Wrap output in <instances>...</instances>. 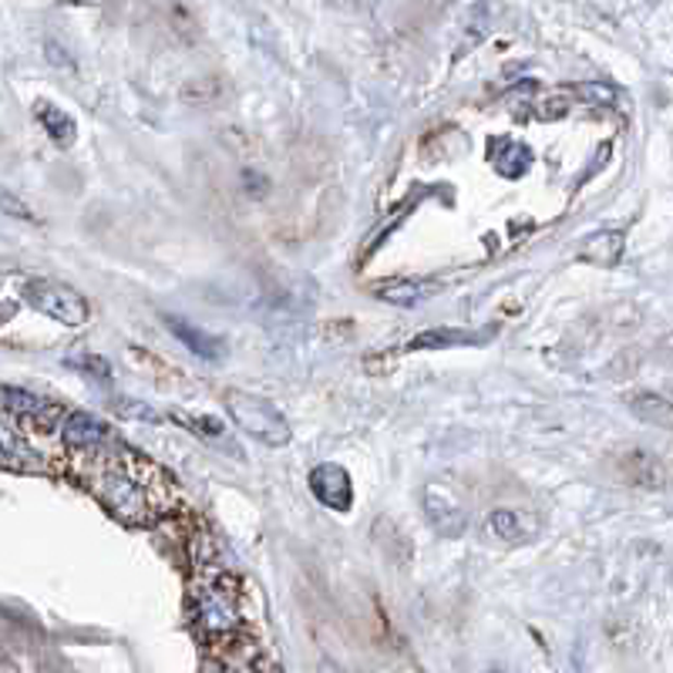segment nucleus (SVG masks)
Wrapping results in <instances>:
<instances>
[{
    "instance_id": "nucleus-1",
    "label": "nucleus",
    "mask_w": 673,
    "mask_h": 673,
    "mask_svg": "<svg viewBox=\"0 0 673 673\" xmlns=\"http://www.w3.org/2000/svg\"><path fill=\"white\" fill-rule=\"evenodd\" d=\"M88 485L95 491V499L119 522H125V525L152 522L155 502H152L149 488L132 475V462H104Z\"/></svg>"
},
{
    "instance_id": "nucleus-2",
    "label": "nucleus",
    "mask_w": 673,
    "mask_h": 673,
    "mask_svg": "<svg viewBox=\"0 0 673 673\" xmlns=\"http://www.w3.org/2000/svg\"><path fill=\"white\" fill-rule=\"evenodd\" d=\"M223 408L236 421V428L242 435H250L253 441H260V445L283 448V445H290V438H294L290 421L283 417V411L273 401H266L260 395L236 391V387H229V391L223 395Z\"/></svg>"
},
{
    "instance_id": "nucleus-3",
    "label": "nucleus",
    "mask_w": 673,
    "mask_h": 673,
    "mask_svg": "<svg viewBox=\"0 0 673 673\" xmlns=\"http://www.w3.org/2000/svg\"><path fill=\"white\" fill-rule=\"evenodd\" d=\"M21 294H24V300H27L34 310L51 316V321H58V324H64V327H85L88 316H91L88 300H85L78 290H71L67 283H61V279L34 276V279L24 283Z\"/></svg>"
},
{
    "instance_id": "nucleus-4",
    "label": "nucleus",
    "mask_w": 673,
    "mask_h": 673,
    "mask_svg": "<svg viewBox=\"0 0 673 673\" xmlns=\"http://www.w3.org/2000/svg\"><path fill=\"white\" fill-rule=\"evenodd\" d=\"M226 586H229V579L209 583L196 596V623L202 630H209L212 636H229L239 626V599Z\"/></svg>"
},
{
    "instance_id": "nucleus-5",
    "label": "nucleus",
    "mask_w": 673,
    "mask_h": 673,
    "mask_svg": "<svg viewBox=\"0 0 673 673\" xmlns=\"http://www.w3.org/2000/svg\"><path fill=\"white\" fill-rule=\"evenodd\" d=\"M0 395H4V411L11 417H17L24 432H34V435L54 432V424L61 417V404H51L34 391H24V387H14V384H4V391Z\"/></svg>"
},
{
    "instance_id": "nucleus-6",
    "label": "nucleus",
    "mask_w": 673,
    "mask_h": 673,
    "mask_svg": "<svg viewBox=\"0 0 673 673\" xmlns=\"http://www.w3.org/2000/svg\"><path fill=\"white\" fill-rule=\"evenodd\" d=\"M616 469H620L626 485L644 488V491H663L673 482L670 462H663L660 454H653L647 448H626L616 458Z\"/></svg>"
},
{
    "instance_id": "nucleus-7",
    "label": "nucleus",
    "mask_w": 673,
    "mask_h": 673,
    "mask_svg": "<svg viewBox=\"0 0 673 673\" xmlns=\"http://www.w3.org/2000/svg\"><path fill=\"white\" fill-rule=\"evenodd\" d=\"M310 491H313V499L327 506L331 512L347 515L353 509V482H350L347 469L337 462H324L310 472Z\"/></svg>"
},
{
    "instance_id": "nucleus-8",
    "label": "nucleus",
    "mask_w": 673,
    "mask_h": 673,
    "mask_svg": "<svg viewBox=\"0 0 673 673\" xmlns=\"http://www.w3.org/2000/svg\"><path fill=\"white\" fill-rule=\"evenodd\" d=\"M61 438L78 454H95V451H104V445L112 441V428L88 411H71L61 421Z\"/></svg>"
},
{
    "instance_id": "nucleus-9",
    "label": "nucleus",
    "mask_w": 673,
    "mask_h": 673,
    "mask_svg": "<svg viewBox=\"0 0 673 673\" xmlns=\"http://www.w3.org/2000/svg\"><path fill=\"white\" fill-rule=\"evenodd\" d=\"M371 294L387 303V307H417L424 300H432L441 294L438 279H411V276H395V279H381L371 287Z\"/></svg>"
},
{
    "instance_id": "nucleus-10",
    "label": "nucleus",
    "mask_w": 673,
    "mask_h": 673,
    "mask_svg": "<svg viewBox=\"0 0 673 673\" xmlns=\"http://www.w3.org/2000/svg\"><path fill=\"white\" fill-rule=\"evenodd\" d=\"M165 327L172 331V337L186 344L189 353H196L199 361H223L226 358V340L216 337V334H205L202 327H196L186 316H175V313H165Z\"/></svg>"
},
{
    "instance_id": "nucleus-11",
    "label": "nucleus",
    "mask_w": 673,
    "mask_h": 673,
    "mask_svg": "<svg viewBox=\"0 0 673 673\" xmlns=\"http://www.w3.org/2000/svg\"><path fill=\"white\" fill-rule=\"evenodd\" d=\"M623 246H626V236H623V233H616V229H599V233H593L589 239H583L579 257H583L586 263H593V266L610 270V266H616V263L623 260Z\"/></svg>"
},
{
    "instance_id": "nucleus-12",
    "label": "nucleus",
    "mask_w": 673,
    "mask_h": 673,
    "mask_svg": "<svg viewBox=\"0 0 673 673\" xmlns=\"http://www.w3.org/2000/svg\"><path fill=\"white\" fill-rule=\"evenodd\" d=\"M0 462H4L8 472H24V475H45L48 472V465H41L45 458L30 445H24V438H17L14 432H4V441H0Z\"/></svg>"
},
{
    "instance_id": "nucleus-13",
    "label": "nucleus",
    "mask_w": 673,
    "mask_h": 673,
    "mask_svg": "<svg viewBox=\"0 0 673 673\" xmlns=\"http://www.w3.org/2000/svg\"><path fill=\"white\" fill-rule=\"evenodd\" d=\"M38 122L45 125V132L51 135V141H54L58 149H71V146H75L78 125H75V119H71L67 112H61L58 104L38 101Z\"/></svg>"
},
{
    "instance_id": "nucleus-14",
    "label": "nucleus",
    "mask_w": 673,
    "mask_h": 673,
    "mask_svg": "<svg viewBox=\"0 0 673 673\" xmlns=\"http://www.w3.org/2000/svg\"><path fill=\"white\" fill-rule=\"evenodd\" d=\"M630 411L640 421L653 424V428H673V401H666L660 395H633Z\"/></svg>"
},
{
    "instance_id": "nucleus-15",
    "label": "nucleus",
    "mask_w": 673,
    "mask_h": 673,
    "mask_svg": "<svg viewBox=\"0 0 673 673\" xmlns=\"http://www.w3.org/2000/svg\"><path fill=\"white\" fill-rule=\"evenodd\" d=\"M175 421H179L183 428H189L205 445H226V438H229L226 424L220 417H212V414H175Z\"/></svg>"
},
{
    "instance_id": "nucleus-16",
    "label": "nucleus",
    "mask_w": 673,
    "mask_h": 673,
    "mask_svg": "<svg viewBox=\"0 0 673 673\" xmlns=\"http://www.w3.org/2000/svg\"><path fill=\"white\" fill-rule=\"evenodd\" d=\"M475 337L462 334V331H451V327H428V331H421L408 347L411 350H445V347H454V344H472Z\"/></svg>"
},
{
    "instance_id": "nucleus-17",
    "label": "nucleus",
    "mask_w": 673,
    "mask_h": 673,
    "mask_svg": "<svg viewBox=\"0 0 673 673\" xmlns=\"http://www.w3.org/2000/svg\"><path fill=\"white\" fill-rule=\"evenodd\" d=\"M488 525H491V533L499 536L502 543H522V539H525L522 519H519V512H512V509H495V512L488 515Z\"/></svg>"
},
{
    "instance_id": "nucleus-18",
    "label": "nucleus",
    "mask_w": 673,
    "mask_h": 673,
    "mask_svg": "<svg viewBox=\"0 0 673 673\" xmlns=\"http://www.w3.org/2000/svg\"><path fill=\"white\" fill-rule=\"evenodd\" d=\"M67 367H75V371H82V374H88V377H95V381H112V364L104 361V358H98V353H71L67 358Z\"/></svg>"
},
{
    "instance_id": "nucleus-19",
    "label": "nucleus",
    "mask_w": 673,
    "mask_h": 673,
    "mask_svg": "<svg viewBox=\"0 0 673 673\" xmlns=\"http://www.w3.org/2000/svg\"><path fill=\"white\" fill-rule=\"evenodd\" d=\"M115 411L122 417H138V421H159V414L146 404V401H135V398H115Z\"/></svg>"
}]
</instances>
